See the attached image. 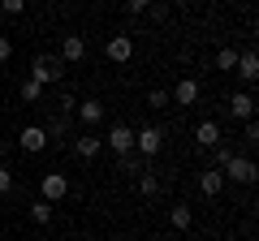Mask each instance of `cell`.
Returning <instances> with one entry per match:
<instances>
[{"label": "cell", "mask_w": 259, "mask_h": 241, "mask_svg": "<svg viewBox=\"0 0 259 241\" xmlns=\"http://www.w3.org/2000/svg\"><path fill=\"white\" fill-rule=\"evenodd\" d=\"M18 147L26 151V155H39V151L48 147V130H44V125H22V134H18Z\"/></svg>", "instance_id": "obj_6"}, {"label": "cell", "mask_w": 259, "mask_h": 241, "mask_svg": "<svg viewBox=\"0 0 259 241\" xmlns=\"http://www.w3.org/2000/svg\"><path fill=\"white\" fill-rule=\"evenodd\" d=\"M164 5H168V9H173V5H186V0H164Z\"/></svg>", "instance_id": "obj_32"}, {"label": "cell", "mask_w": 259, "mask_h": 241, "mask_svg": "<svg viewBox=\"0 0 259 241\" xmlns=\"http://www.w3.org/2000/svg\"><path fill=\"white\" fill-rule=\"evenodd\" d=\"M134 151H143V155H160V151H164V130H160V125H143V130H134Z\"/></svg>", "instance_id": "obj_3"}, {"label": "cell", "mask_w": 259, "mask_h": 241, "mask_svg": "<svg viewBox=\"0 0 259 241\" xmlns=\"http://www.w3.org/2000/svg\"><path fill=\"white\" fill-rule=\"evenodd\" d=\"M242 138H246L250 147H255V142H259V125H255V120H246V134H242Z\"/></svg>", "instance_id": "obj_30"}, {"label": "cell", "mask_w": 259, "mask_h": 241, "mask_svg": "<svg viewBox=\"0 0 259 241\" xmlns=\"http://www.w3.org/2000/svg\"><path fill=\"white\" fill-rule=\"evenodd\" d=\"M91 241H95V237H91Z\"/></svg>", "instance_id": "obj_34"}, {"label": "cell", "mask_w": 259, "mask_h": 241, "mask_svg": "<svg viewBox=\"0 0 259 241\" xmlns=\"http://www.w3.org/2000/svg\"><path fill=\"white\" fill-rule=\"evenodd\" d=\"M104 147H108L112 155H130V151H134V130H130V125H112V130L104 134Z\"/></svg>", "instance_id": "obj_5"}, {"label": "cell", "mask_w": 259, "mask_h": 241, "mask_svg": "<svg viewBox=\"0 0 259 241\" xmlns=\"http://www.w3.org/2000/svg\"><path fill=\"white\" fill-rule=\"evenodd\" d=\"M0 9L9 13V18H18V13H22V9H26V0H0Z\"/></svg>", "instance_id": "obj_26"}, {"label": "cell", "mask_w": 259, "mask_h": 241, "mask_svg": "<svg viewBox=\"0 0 259 241\" xmlns=\"http://www.w3.org/2000/svg\"><path fill=\"white\" fill-rule=\"evenodd\" d=\"M194 142L212 151L216 142H221V125H216V120H199V130H194Z\"/></svg>", "instance_id": "obj_14"}, {"label": "cell", "mask_w": 259, "mask_h": 241, "mask_svg": "<svg viewBox=\"0 0 259 241\" xmlns=\"http://www.w3.org/2000/svg\"><path fill=\"white\" fill-rule=\"evenodd\" d=\"M5 155H9V147H5V142H0V164H5Z\"/></svg>", "instance_id": "obj_31"}, {"label": "cell", "mask_w": 259, "mask_h": 241, "mask_svg": "<svg viewBox=\"0 0 259 241\" xmlns=\"http://www.w3.org/2000/svg\"><path fill=\"white\" fill-rule=\"evenodd\" d=\"M221 176L225 181H238V186H250V181H255V159L250 155H229L225 168H221Z\"/></svg>", "instance_id": "obj_2"}, {"label": "cell", "mask_w": 259, "mask_h": 241, "mask_svg": "<svg viewBox=\"0 0 259 241\" xmlns=\"http://www.w3.org/2000/svg\"><path fill=\"white\" fill-rule=\"evenodd\" d=\"M44 130H48V142H65V134H69V116H61V112H56V116L52 120H48V125H44Z\"/></svg>", "instance_id": "obj_17"}, {"label": "cell", "mask_w": 259, "mask_h": 241, "mask_svg": "<svg viewBox=\"0 0 259 241\" xmlns=\"http://www.w3.org/2000/svg\"><path fill=\"white\" fill-rule=\"evenodd\" d=\"M39 95H44V86H39L35 78H26V82H22V99H26V103H39Z\"/></svg>", "instance_id": "obj_21"}, {"label": "cell", "mask_w": 259, "mask_h": 241, "mask_svg": "<svg viewBox=\"0 0 259 241\" xmlns=\"http://www.w3.org/2000/svg\"><path fill=\"white\" fill-rule=\"evenodd\" d=\"M74 151H78V159H95L104 151V138H95V134H82V138H74Z\"/></svg>", "instance_id": "obj_15"}, {"label": "cell", "mask_w": 259, "mask_h": 241, "mask_svg": "<svg viewBox=\"0 0 259 241\" xmlns=\"http://www.w3.org/2000/svg\"><path fill=\"white\" fill-rule=\"evenodd\" d=\"M9 56H13V39H9V35H0V65H5Z\"/></svg>", "instance_id": "obj_28"}, {"label": "cell", "mask_w": 259, "mask_h": 241, "mask_svg": "<svg viewBox=\"0 0 259 241\" xmlns=\"http://www.w3.org/2000/svg\"><path fill=\"white\" fill-rule=\"evenodd\" d=\"M139 194L143 198H156L160 194V176L156 172H139Z\"/></svg>", "instance_id": "obj_19"}, {"label": "cell", "mask_w": 259, "mask_h": 241, "mask_svg": "<svg viewBox=\"0 0 259 241\" xmlns=\"http://www.w3.org/2000/svg\"><path fill=\"white\" fill-rule=\"evenodd\" d=\"M168 99H173V103H199V82H194V78H182Z\"/></svg>", "instance_id": "obj_13"}, {"label": "cell", "mask_w": 259, "mask_h": 241, "mask_svg": "<svg viewBox=\"0 0 259 241\" xmlns=\"http://www.w3.org/2000/svg\"><path fill=\"white\" fill-rule=\"evenodd\" d=\"M56 56H61L65 65H78V61L87 56V39L82 35H61V52Z\"/></svg>", "instance_id": "obj_8"}, {"label": "cell", "mask_w": 259, "mask_h": 241, "mask_svg": "<svg viewBox=\"0 0 259 241\" xmlns=\"http://www.w3.org/2000/svg\"><path fill=\"white\" fill-rule=\"evenodd\" d=\"M151 0H125V13H147Z\"/></svg>", "instance_id": "obj_29"}, {"label": "cell", "mask_w": 259, "mask_h": 241, "mask_svg": "<svg viewBox=\"0 0 259 241\" xmlns=\"http://www.w3.org/2000/svg\"><path fill=\"white\" fill-rule=\"evenodd\" d=\"M168 224H173V228H190V224H194V211H190L186 203L168 207Z\"/></svg>", "instance_id": "obj_16"}, {"label": "cell", "mask_w": 259, "mask_h": 241, "mask_svg": "<svg viewBox=\"0 0 259 241\" xmlns=\"http://www.w3.org/2000/svg\"><path fill=\"white\" fill-rule=\"evenodd\" d=\"M74 108H78V99L69 91H61V116H74Z\"/></svg>", "instance_id": "obj_25"}, {"label": "cell", "mask_w": 259, "mask_h": 241, "mask_svg": "<svg viewBox=\"0 0 259 241\" xmlns=\"http://www.w3.org/2000/svg\"><path fill=\"white\" fill-rule=\"evenodd\" d=\"M39 194H44V203H61V198L69 194V176H65V172H44Z\"/></svg>", "instance_id": "obj_4"}, {"label": "cell", "mask_w": 259, "mask_h": 241, "mask_svg": "<svg viewBox=\"0 0 259 241\" xmlns=\"http://www.w3.org/2000/svg\"><path fill=\"white\" fill-rule=\"evenodd\" d=\"M26 78H35L39 86H52V82L65 78V61H61V56H35V65H30Z\"/></svg>", "instance_id": "obj_1"}, {"label": "cell", "mask_w": 259, "mask_h": 241, "mask_svg": "<svg viewBox=\"0 0 259 241\" xmlns=\"http://www.w3.org/2000/svg\"><path fill=\"white\" fill-rule=\"evenodd\" d=\"M26 5H35V0H26Z\"/></svg>", "instance_id": "obj_33"}, {"label": "cell", "mask_w": 259, "mask_h": 241, "mask_svg": "<svg viewBox=\"0 0 259 241\" xmlns=\"http://www.w3.org/2000/svg\"><path fill=\"white\" fill-rule=\"evenodd\" d=\"M30 220H35L39 228H44V224H52V203H44V198H35V203H30Z\"/></svg>", "instance_id": "obj_18"}, {"label": "cell", "mask_w": 259, "mask_h": 241, "mask_svg": "<svg viewBox=\"0 0 259 241\" xmlns=\"http://www.w3.org/2000/svg\"><path fill=\"white\" fill-rule=\"evenodd\" d=\"M199 190H203L207 198H216L225 190V176H221V168H199Z\"/></svg>", "instance_id": "obj_12"}, {"label": "cell", "mask_w": 259, "mask_h": 241, "mask_svg": "<svg viewBox=\"0 0 259 241\" xmlns=\"http://www.w3.org/2000/svg\"><path fill=\"white\" fill-rule=\"evenodd\" d=\"M233 65H238V52H233V47H221V52H216V69L233 74Z\"/></svg>", "instance_id": "obj_20"}, {"label": "cell", "mask_w": 259, "mask_h": 241, "mask_svg": "<svg viewBox=\"0 0 259 241\" xmlns=\"http://www.w3.org/2000/svg\"><path fill=\"white\" fill-rule=\"evenodd\" d=\"M104 52H108V61H112V65H125L130 56H134V39H130V35H112Z\"/></svg>", "instance_id": "obj_9"}, {"label": "cell", "mask_w": 259, "mask_h": 241, "mask_svg": "<svg viewBox=\"0 0 259 241\" xmlns=\"http://www.w3.org/2000/svg\"><path fill=\"white\" fill-rule=\"evenodd\" d=\"M0 194H13V168L0 164Z\"/></svg>", "instance_id": "obj_23"}, {"label": "cell", "mask_w": 259, "mask_h": 241, "mask_svg": "<svg viewBox=\"0 0 259 241\" xmlns=\"http://www.w3.org/2000/svg\"><path fill=\"white\" fill-rule=\"evenodd\" d=\"M225 108H229L233 120H255V99H250V91H233Z\"/></svg>", "instance_id": "obj_7"}, {"label": "cell", "mask_w": 259, "mask_h": 241, "mask_svg": "<svg viewBox=\"0 0 259 241\" xmlns=\"http://www.w3.org/2000/svg\"><path fill=\"white\" fill-rule=\"evenodd\" d=\"M168 103V91H147V108H164Z\"/></svg>", "instance_id": "obj_27"}, {"label": "cell", "mask_w": 259, "mask_h": 241, "mask_svg": "<svg viewBox=\"0 0 259 241\" xmlns=\"http://www.w3.org/2000/svg\"><path fill=\"white\" fill-rule=\"evenodd\" d=\"M147 18L151 22H164L168 18V5H164V0H151V5H147Z\"/></svg>", "instance_id": "obj_22"}, {"label": "cell", "mask_w": 259, "mask_h": 241, "mask_svg": "<svg viewBox=\"0 0 259 241\" xmlns=\"http://www.w3.org/2000/svg\"><path fill=\"white\" fill-rule=\"evenodd\" d=\"M233 155V147H225V142H216L212 147V159H216V168H225V159Z\"/></svg>", "instance_id": "obj_24"}, {"label": "cell", "mask_w": 259, "mask_h": 241, "mask_svg": "<svg viewBox=\"0 0 259 241\" xmlns=\"http://www.w3.org/2000/svg\"><path fill=\"white\" fill-rule=\"evenodd\" d=\"M233 74H238L246 86H255V78H259V56H255V52H238V65H233Z\"/></svg>", "instance_id": "obj_10"}, {"label": "cell", "mask_w": 259, "mask_h": 241, "mask_svg": "<svg viewBox=\"0 0 259 241\" xmlns=\"http://www.w3.org/2000/svg\"><path fill=\"white\" fill-rule=\"evenodd\" d=\"M74 116L82 120V125H100V120H104V103H100V99H78Z\"/></svg>", "instance_id": "obj_11"}]
</instances>
